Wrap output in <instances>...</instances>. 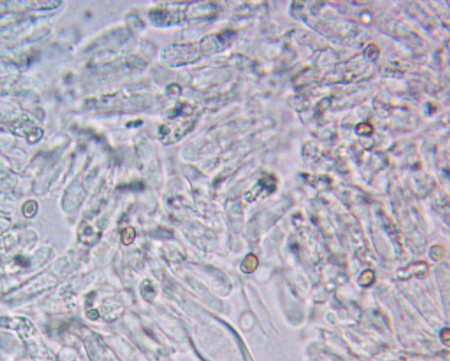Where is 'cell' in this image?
I'll use <instances>...</instances> for the list:
<instances>
[{
	"label": "cell",
	"instance_id": "1",
	"mask_svg": "<svg viewBox=\"0 0 450 361\" xmlns=\"http://www.w3.org/2000/svg\"><path fill=\"white\" fill-rule=\"evenodd\" d=\"M134 236H135V232H134V230H133L132 229H128V230L124 231L123 234H122V241L125 243L126 240H129L128 243H129L132 241Z\"/></svg>",
	"mask_w": 450,
	"mask_h": 361
}]
</instances>
